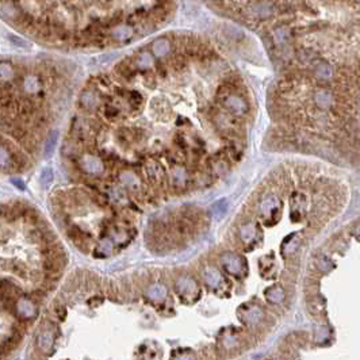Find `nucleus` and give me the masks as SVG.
<instances>
[{"mask_svg":"<svg viewBox=\"0 0 360 360\" xmlns=\"http://www.w3.org/2000/svg\"><path fill=\"white\" fill-rule=\"evenodd\" d=\"M256 233H258V230H256V226H254L252 221L244 222V224L240 225V228H238V236H240V240H241L244 244H250V242L253 241Z\"/></svg>","mask_w":360,"mask_h":360,"instance_id":"nucleus-15","label":"nucleus"},{"mask_svg":"<svg viewBox=\"0 0 360 360\" xmlns=\"http://www.w3.org/2000/svg\"><path fill=\"white\" fill-rule=\"evenodd\" d=\"M15 309H17L18 316L22 320H33L38 314L37 305L31 298H19L17 301V305H15Z\"/></svg>","mask_w":360,"mask_h":360,"instance_id":"nucleus-7","label":"nucleus"},{"mask_svg":"<svg viewBox=\"0 0 360 360\" xmlns=\"http://www.w3.org/2000/svg\"><path fill=\"white\" fill-rule=\"evenodd\" d=\"M11 167V152L5 145H0V168Z\"/></svg>","mask_w":360,"mask_h":360,"instance_id":"nucleus-22","label":"nucleus"},{"mask_svg":"<svg viewBox=\"0 0 360 360\" xmlns=\"http://www.w3.org/2000/svg\"><path fill=\"white\" fill-rule=\"evenodd\" d=\"M212 171L217 176H224L229 171V163L226 161V157L221 156L218 159H214L212 161Z\"/></svg>","mask_w":360,"mask_h":360,"instance_id":"nucleus-20","label":"nucleus"},{"mask_svg":"<svg viewBox=\"0 0 360 360\" xmlns=\"http://www.w3.org/2000/svg\"><path fill=\"white\" fill-rule=\"evenodd\" d=\"M306 195L301 194V192H295L291 196V214L292 213H297V216H299V213L306 210Z\"/></svg>","mask_w":360,"mask_h":360,"instance_id":"nucleus-18","label":"nucleus"},{"mask_svg":"<svg viewBox=\"0 0 360 360\" xmlns=\"http://www.w3.org/2000/svg\"><path fill=\"white\" fill-rule=\"evenodd\" d=\"M202 276H203L204 282L208 284L209 287L212 288H220L222 286V276H221L220 271L214 267H208L202 272Z\"/></svg>","mask_w":360,"mask_h":360,"instance_id":"nucleus-14","label":"nucleus"},{"mask_svg":"<svg viewBox=\"0 0 360 360\" xmlns=\"http://www.w3.org/2000/svg\"><path fill=\"white\" fill-rule=\"evenodd\" d=\"M53 178H55V175H53V170H52L50 167L43 168L42 172H41V184H42L43 188H49L50 187V184L53 183Z\"/></svg>","mask_w":360,"mask_h":360,"instance_id":"nucleus-24","label":"nucleus"},{"mask_svg":"<svg viewBox=\"0 0 360 360\" xmlns=\"http://www.w3.org/2000/svg\"><path fill=\"white\" fill-rule=\"evenodd\" d=\"M302 242L301 233H292L287 238H284L283 245H282V252L284 258H290L294 253H297V249L299 248Z\"/></svg>","mask_w":360,"mask_h":360,"instance_id":"nucleus-11","label":"nucleus"},{"mask_svg":"<svg viewBox=\"0 0 360 360\" xmlns=\"http://www.w3.org/2000/svg\"><path fill=\"white\" fill-rule=\"evenodd\" d=\"M171 180L174 183L175 187L178 188H183L188 182V176H187V171L183 167L176 166L171 172Z\"/></svg>","mask_w":360,"mask_h":360,"instance_id":"nucleus-17","label":"nucleus"},{"mask_svg":"<svg viewBox=\"0 0 360 360\" xmlns=\"http://www.w3.org/2000/svg\"><path fill=\"white\" fill-rule=\"evenodd\" d=\"M280 210V199L278 198V195L268 194L267 196H264L263 199L260 200L259 203V214L263 217L264 220L267 218H274L276 212Z\"/></svg>","mask_w":360,"mask_h":360,"instance_id":"nucleus-6","label":"nucleus"},{"mask_svg":"<svg viewBox=\"0 0 360 360\" xmlns=\"http://www.w3.org/2000/svg\"><path fill=\"white\" fill-rule=\"evenodd\" d=\"M264 297L272 305H280L286 299V291L280 284H274L264 290Z\"/></svg>","mask_w":360,"mask_h":360,"instance_id":"nucleus-12","label":"nucleus"},{"mask_svg":"<svg viewBox=\"0 0 360 360\" xmlns=\"http://www.w3.org/2000/svg\"><path fill=\"white\" fill-rule=\"evenodd\" d=\"M79 167L81 171L91 176H99L105 172V164L100 157L95 156L92 153H84L79 157Z\"/></svg>","mask_w":360,"mask_h":360,"instance_id":"nucleus-5","label":"nucleus"},{"mask_svg":"<svg viewBox=\"0 0 360 360\" xmlns=\"http://www.w3.org/2000/svg\"><path fill=\"white\" fill-rule=\"evenodd\" d=\"M229 209V203L226 199H220L214 202L210 208V216L214 221H221L226 216Z\"/></svg>","mask_w":360,"mask_h":360,"instance_id":"nucleus-16","label":"nucleus"},{"mask_svg":"<svg viewBox=\"0 0 360 360\" xmlns=\"http://www.w3.org/2000/svg\"><path fill=\"white\" fill-rule=\"evenodd\" d=\"M113 246H114L113 238H103L102 241L99 242L96 250L100 254L103 253V256H107V254H110L113 252Z\"/></svg>","mask_w":360,"mask_h":360,"instance_id":"nucleus-23","label":"nucleus"},{"mask_svg":"<svg viewBox=\"0 0 360 360\" xmlns=\"http://www.w3.org/2000/svg\"><path fill=\"white\" fill-rule=\"evenodd\" d=\"M37 347L41 352H45V353H49V352L53 349V345H55V335L50 329L47 328H43L41 329V332L37 336Z\"/></svg>","mask_w":360,"mask_h":360,"instance_id":"nucleus-9","label":"nucleus"},{"mask_svg":"<svg viewBox=\"0 0 360 360\" xmlns=\"http://www.w3.org/2000/svg\"><path fill=\"white\" fill-rule=\"evenodd\" d=\"M59 142V132L57 130H53V132L49 133L45 144H43V153H45V157H52V155L55 153L56 150V145Z\"/></svg>","mask_w":360,"mask_h":360,"instance_id":"nucleus-19","label":"nucleus"},{"mask_svg":"<svg viewBox=\"0 0 360 360\" xmlns=\"http://www.w3.org/2000/svg\"><path fill=\"white\" fill-rule=\"evenodd\" d=\"M103 114H105V117H106L109 121H115V119L119 117V114H121V110H119L115 105H113V103H107V105H105V107H103Z\"/></svg>","mask_w":360,"mask_h":360,"instance_id":"nucleus-21","label":"nucleus"},{"mask_svg":"<svg viewBox=\"0 0 360 360\" xmlns=\"http://www.w3.org/2000/svg\"><path fill=\"white\" fill-rule=\"evenodd\" d=\"M0 19L25 37L56 46H106L134 38L119 0H0Z\"/></svg>","mask_w":360,"mask_h":360,"instance_id":"nucleus-1","label":"nucleus"},{"mask_svg":"<svg viewBox=\"0 0 360 360\" xmlns=\"http://www.w3.org/2000/svg\"><path fill=\"white\" fill-rule=\"evenodd\" d=\"M11 182H13V184H15V186L19 188V190H25L26 188V184L23 182H22L21 179H18V178H14V179H11Z\"/></svg>","mask_w":360,"mask_h":360,"instance_id":"nucleus-26","label":"nucleus"},{"mask_svg":"<svg viewBox=\"0 0 360 360\" xmlns=\"http://www.w3.org/2000/svg\"><path fill=\"white\" fill-rule=\"evenodd\" d=\"M316 267H317L321 272H328L331 271L332 263L328 260V259L321 256V258H318L317 260H316Z\"/></svg>","mask_w":360,"mask_h":360,"instance_id":"nucleus-25","label":"nucleus"},{"mask_svg":"<svg viewBox=\"0 0 360 360\" xmlns=\"http://www.w3.org/2000/svg\"><path fill=\"white\" fill-rule=\"evenodd\" d=\"M145 171H146V176L152 183L155 184H161V183L166 180V174H164V170L163 167L155 160H149L146 163V167H145Z\"/></svg>","mask_w":360,"mask_h":360,"instance_id":"nucleus-8","label":"nucleus"},{"mask_svg":"<svg viewBox=\"0 0 360 360\" xmlns=\"http://www.w3.org/2000/svg\"><path fill=\"white\" fill-rule=\"evenodd\" d=\"M221 266L228 274L233 276H241L245 271V260L242 256L233 252H225L220 258Z\"/></svg>","mask_w":360,"mask_h":360,"instance_id":"nucleus-3","label":"nucleus"},{"mask_svg":"<svg viewBox=\"0 0 360 360\" xmlns=\"http://www.w3.org/2000/svg\"><path fill=\"white\" fill-rule=\"evenodd\" d=\"M145 294H146V297H148L150 301L161 302V301H164V299H166L167 295H168V291H167V288L164 284L153 283V284H150L148 288H146Z\"/></svg>","mask_w":360,"mask_h":360,"instance_id":"nucleus-13","label":"nucleus"},{"mask_svg":"<svg viewBox=\"0 0 360 360\" xmlns=\"http://www.w3.org/2000/svg\"><path fill=\"white\" fill-rule=\"evenodd\" d=\"M237 314L242 324H245L248 326H256L264 320V312L263 309L258 305L253 303H245V305L240 306V309L237 310Z\"/></svg>","mask_w":360,"mask_h":360,"instance_id":"nucleus-4","label":"nucleus"},{"mask_svg":"<svg viewBox=\"0 0 360 360\" xmlns=\"http://www.w3.org/2000/svg\"><path fill=\"white\" fill-rule=\"evenodd\" d=\"M175 290L182 299H192L194 301L199 294V284L191 275H182L179 276L176 283H175Z\"/></svg>","mask_w":360,"mask_h":360,"instance_id":"nucleus-2","label":"nucleus"},{"mask_svg":"<svg viewBox=\"0 0 360 360\" xmlns=\"http://www.w3.org/2000/svg\"><path fill=\"white\" fill-rule=\"evenodd\" d=\"M119 182L123 187H126L127 190L130 191H138L142 186L140 178L130 170H125L119 174Z\"/></svg>","mask_w":360,"mask_h":360,"instance_id":"nucleus-10","label":"nucleus"}]
</instances>
